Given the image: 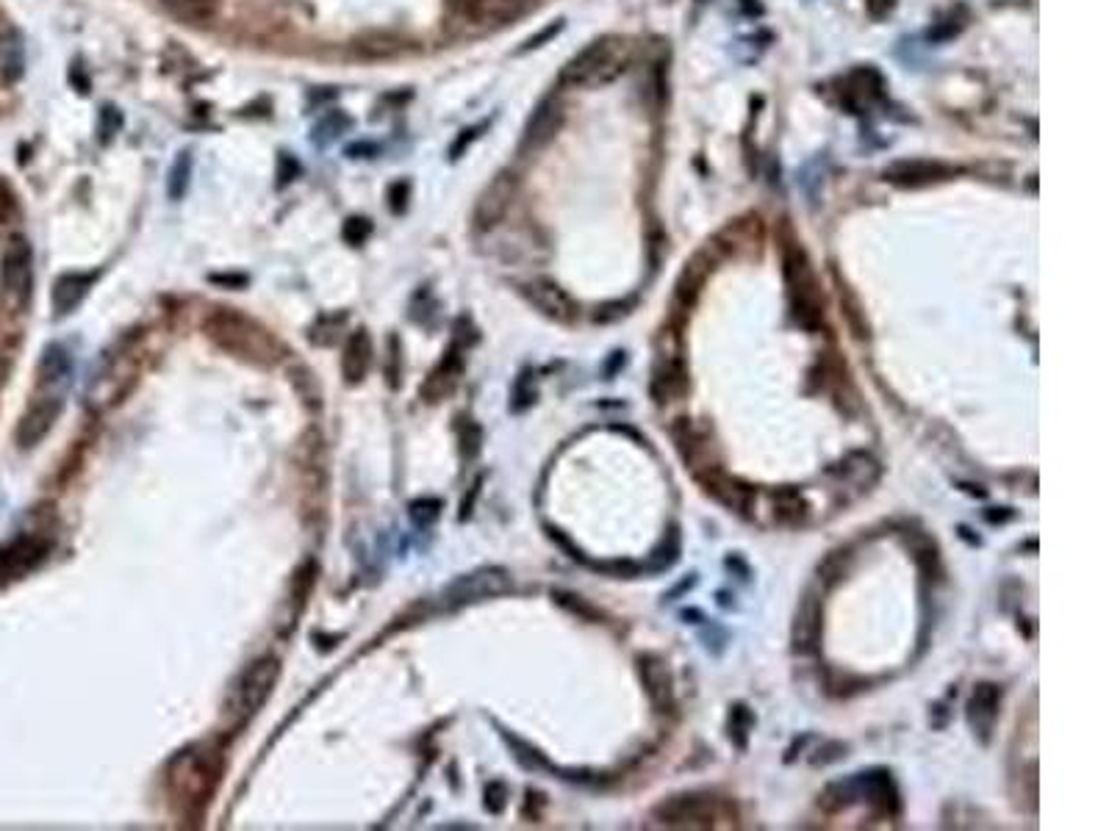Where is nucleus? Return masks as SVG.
I'll list each match as a JSON object with an SVG mask.
<instances>
[{
  "mask_svg": "<svg viewBox=\"0 0 1109 831\" xmlns=\"http://www.w3.org/2000/svg\"><path fill=\"white\" fill-rule=\"evenodd\" d=\"M461 17L474 26H506L533 6V0H450Z\"/></svg>",
  "mask_w": 1109,
  "mask_h": 831,
  "instance_id": "9d476101",
  "label": "nucleus"
},
{
  "mask_svg": "<svg viewBox=\"0 0 1109 831\" xmlns=\"http://www.w3.org/2000/svg\"><path fill=\"white\" fill-rule=\"evenodd\" d=\"M638 674H641L644 691H647L655 710H675V680H671V671L664 657H658V654H641L638 657Z\"/></svg>",
  "mask_w": 1109,
  "mask_h": 831,
  "instance_id": "f8f14e48",
  "label": "nucleus"
},
{
  "mask_svg": "<svg viewBox=\"0 0 1109 831\" xmlns=\"http://www.w3.org/2000/svg\"><path fill=\"white\" fill-rule=\"evenodd\" d=\"M61 408H65V399H61L59 392H48L45 397L33 399L31 408L26 410L20 418V427H17V444L22 449H31L39 441H45V435L53 429L56 418H59Z\"/></svg>",
  "mask_w": 1109,
  "mask_h": 831,
  "instance_id": "6e6552de",
  "label": "nucleus"
},
{
  "mask_svg": "<svg viewBox=\"0 0 1109 831\" xmlns=\"http://www.w3.org/2000/svg\"><path fill=\"white\" fill-rule=\"evenodd\" d=\"M655 815L666 823V827L675 829H707L716 821L718 810L716 801L710 795H699V793H683V795H671L664 804L655 807Z\"/></svg>",
  "mask_w": 1109,
  "mask_h": 831,
  "instance_id": "423d86ee",
  "label": "nucleus"
},
{
  "mask_svg": "<svg viewBox=\"0 0 1109 831\" xmlns=\"http://www.w3.org/2000/svg\"><path fill=\"white\" fill-rule=\"evenodd\" d=\"M439 507L441 502L435 499H416L411 502V518H414V524H419V527H430L439 518Z\"/></svg>",
  "mask_w": 1109,
  "mask_h": 831,
  "instance_id": "f704fd0d",
  "label": "nucleus"
},
{
  "mask_svg": "<svg viewBox=\"0 0 1109 831\" xmlns=\"http://www.w3.org/2000/svg\"><path fill=\"white\" fill-rule=\"evenodd\" d=\"M372 360H375V347H372V336L359 327L355 333H350L347 344H344V355H342V375L350 386H359L364 383V377L370 375Z\"/></svg>",
  "mask_w": 1109,
  "mask_h": 831,
  "instance_id": "a211bd4d",
  "label": "nucleus"
},
{
  "mask_svg": "<svg viewBox=\"0 0 1109 831\" xmlns=\"http://www.w3.org/2000/svg\"><path fill=\"white\" fill-rule=\"evenodd\" d=\"M563 126V103L558 98H544L536 111L530 115L528 126H524L522 133V150L524 152H539L541 147H547L554 139V133Z\"/></svg>",
  "mask_w": 1109,
  "mask_h": 831,
  "instance_id": "ddd939ff",
  "label": "nucleus"
},
{
  "mask_svg": "<svg viewBox=\"0 0 1109 831\" xmlns=\"http://www.w3.org/2000/svg\"><path fill=\"white\" fill-rule=\"evenodd\" d=\"M686 372H683V366L680 364H660L658 369H655V377H652V397L658 399V403H666L669 397H675V394H683L686 392Z\"/></svg>",
  "mask_w": 1109,
  "mask_h": 831,
  "instance_id": "a878e982",
  "label": "nucleus"
},
{
  "mask_svg": "<svg viewBox=\"0 0 1109 831\" xmlns=\"http://www.w3.org/2000/svg\"><path fill=\"white\" fill-rule=\"evenodd\" d=\"M865 6H868V11H871V17H885V14H891V9H893V0H865Z\"/></svg>",
  "mask_w": 1109,
  "mask_h": 831,
  "instance_id": "37998d69",
  "label": "nucleus"
},
{
  "mask_svg": "<svg viewBox=\"0 0 1109 831\" xmlns=\"http://www.w3.org/2000/svg\"><path fill=\"white\" fill-rule=\"evenodd\" d=\"M45 552H48V546L37 538H17L0 546V585L31 571L45 557Z\"/></svg>",
  "mask_w": 1109,
  "mask_h": 831,
  "instance_id": "dca6fc26",
  "label": "nucleus"
},
{
  "mask_svg": "<svg viewBox=\"0 0 1109 831\" xmlns=\"http://www.w3.org/2000/svg\"><path fill=\"white\" fill-rule=\"evenodd\" d=\"M98 275L92 273H67L53 283V310L56 316H67L87 299L89 288L95 286Z\"/></svg>",
  "mask_w": 1109,
  "mask_h": 831,
  "instance_id": "aec40b11",
  "label": "nucleus"
},
{
  "mask_svg": "<svg viewBox=\"0 0 1109 831\" xmlns=\"http://www.w3.org/2000/svg\"><path fill=\"white\" fill-rule=\"evenodd\" d=\"M952 175V167L938 161H899L885 169V178L899 186H924L932 180H943Z\"/></svg>",
  "mask_w": 1109,
  "mask_h": 831,
  "instance_id": "412c9836",
  "label": "nucleus"
},
{
  "mask_svg": "<svg viewBox=\"0 0 1109 831\" xmlns=\"http://www.w3.org/2000/svg\"><path fill=\"white\" fill-rule=\"evenodd\" d=\"M554 598H558V602L563 604V607H569L571 613L580 615V619H586V621H599V613H597V610H593L591 604L580 602V598H577V596H569V593H558V596H554Z\"/></svg>",
  "mask_w": 1109,
  "mask_h": 831,
  "instance_id": "4c0bfd02",
  "label": "nucleus"
},
{
  "mask_svg": "<svg viewBox=\"0 0 1109 831\" xmlns=\"http://www.w3.org/2000/svg\"><path fill=\"white\" fill-rule=\"evenodd\" d=\"M835 472L848 485H854V488H868V485H874L880 479V463L868 452H852V455L843 457V463Z\"/></svg>",
  "mask_w": 1109,
  "mask_h": 831,
  "instance_id": "5701e85b",
  "label": "nucleus"
},
{
  "mask_svg": "<svg viewBox=\"0 0 1109 831\" xmlns=\"http://www.w3.org/2000/svg\"><path fill=\"white\" fill-rule=\"evenodd\" d=\"M824 630V604L816 593H805L794 615V630H791V641H794L796 654H813L818 649Z\"/></svg>",
  "mask_w": 1109,
  "mask_h": 831,
  "instance_id": "9b49d317",
  "label": "nucleus"
},
{
  "mask_svg": "<svg viewBox=\"0 0 1109 831\" xmlns=\"http://www.w3.org/2000/svg\"><path fill=\"white\" fill-rule=\"evenodd\" d=\"M616 44L614 39H597L588 48H582L560 72V83L566 87H591L605 83L616 76Z\"/></svg>",
  "mask_w": 1109,
  "mask_h": 831,
  "instance_id": "20e7f679",
  "label": "nucleus"
},
{
  "mask_svg": "<svg viewBox=\"0 0 1109 831\" xmlns=\"http://www.w3.org/2000/svg\"><path fill=\"white\" fill-rule=\"evenodd\" d=\"M854 799H857V795H854V782H832L822 793V807L827 812H841L846 810Z\"/></svg>",
  "mask_w": 1109,
  "mask_h": 831,
  "instance_id": "7c9ffc66",
  "label": "nucleus"
},
{
  "mask_svg": "<svg viewBox=\"0 0 1109 831\" xmlns=\"http://www.w3.org/2000/svg\"><path fill=\"white\" fill-rule=\"evenodd\" d=\"M33 283V253L22 239L11 241L3 256V288L14 297V303H26Z\"/></svg>",
  "mask_w": 1109,
  "mask_h": 831,
  "instance_id": "4468645a",
  "label": "nucleus"
},
{
  "mask_svg": "<svg viewBox=\"0 0 1109 831\" xmlns=\"http://www.w3.org/2000/svg\"><path fill=\"white\" fill-rule=\"evenodd\" d=\"M705 277H707L705 256H696L694 261L688 264L686 273L680 275V280H677V299H680L683 305H691L696 294H699L701 283H705Z\"/></svg>",
  "mask_w": 1109,
  "mask_h": 831,
  "instance_id": "bb28decb",
  "label": "nucleus"
},
{
  "mask_svg": "<svg viewBox=\"0 0 1109 831\" xmlns=\"http://www.w3.org/2000/svg\"><path fill=\"white\" fill-rule=\"evenodd\" d=\"M848 563H852V554H848L846 550L830 552L827 557H824V563L818 565V580H822V585L824 587L837 585V582H841L843 576H846Z\"/></svg>",
  "mask_w": 1109,
  "mask_h": 831,
  "instance_id": "c85d7f7f",
  "label": "nucleus"
},
{
  "mask_svg": "<svg viewBox=\"0 0 1109 831\" xmlns=\"http://www.w3.org/2000/svg\"><path fill=\"white\" fill-rule=\"evenodd\" d=\"M372 234V225L366 222V219H350L347 225H344V239L350 241V245H364V239L366 236Z\"/></svg>",
  "mask_w": 1109,
  "mask_h": 831,
  "instance_id": "58836bf2",
  "label": "nucleus"
},
{
  "mask_svg": "<svg viewBox=\"0 0 1109 831\" xmlns=\"http://www.w3.org/2000/svg\"><path fill=\"white\" fill-rule=\"evenodd\" d=\"M513 200H517V178L511 172H500L489 186L483 189V195L478 197V206H474V225L480 230H491L506 219V214L511 211Z\"/></svg>",
  "mask_w": 1109,
  "mask_h": 831,
  "instance_id": "0eeeda50",
  "label": "nucleus"
},
{
  "mask_svg": "<svg viewBox=\"0 0 1109 831\" xmlns=\"http://www.w3.org/2000/svg\"><path fill=\"white\" fill-rule=\"evenodd\" d=\"M14 214H17V197H14V191L9 189V184L6 180H0V228H6V225L14 219Z\"/></svg>",
  "mask_w": 1109,
  "mask_h": 831,
  "instance_id": "c9c22d12",
  "label": "nucleus"
},
{
  "mask_svg": "<svg viewBox=\"0 0 1109 831\" xmlns=\"http://www.w3.org/2000/svg\"><path fill=\"white\" fill-rule=\"evenodd\" d=\"M636 308V299L632 297H627V299H614V303H605V305H599L597 308V314H593V321H599V325H610V321H619V319H625L630 310Z\"/></svg>",
  "mask_w": 1109,
  "mask_h": 831,
  "instance_id": "473e14b6",
  "label": "nucleus"
},
{
  "mask_svg": "<svg viewBox=\"0 0 1109 831\" xmlns=\"http://www.w3.org/2000/svg\"><path fill=\"white\" fill-rule=\"evenodd\" d=\"M277 680H281V663H277L275 657H264L247 665V671L239 676V682H236V687L228 695V704H225L230 721H234L236 726L251 721V718L267 704Z\"/></svg>",
  "mask_w": 1109,
  "mask_h": 831,
  "instance_id": "7ed1b4c3",
  "label": "nucleus"
},
{
  "mask_svg": "<svg viewBox=\"0 0 1109 831\" xmlns=\"http://www.w3.org/2000/svg\"><path fill=\"white\" fill-rule=\"evenodd\" d=\"M522 294L528 297V303L533 308H539L547 319L560 321V325H569L577 316V303L558 286V283L547 280V277H536V280L524 283Z\"/></svg>",
  "mask_w": 1109,
  "mask_h": 831,
  "instance_id": "1a4fd4ad",
  "label": "nucleus"
},
{
  "mask_svg": "<svg viewBox=\"0 0 1109 831\" xmlns=\"http://www.w3.org/2000/svg\"><path fill=\"white\" fill-rule=\"evenodd\" d=\"M677 557H680V533H677V527H671L669 533H666V538L660 541L658 550L652 552V568L655 571L671 568V565L677 563Z\"/></svg>",
  "mask_w": 1109,
  "mask_h": 831,
  "instance_id": "c756f323",
  "label": "nucleus"
},
{
  "mask_svg": "<svg viewBox=\"0 0 1109 831\" xmlns=\"http://www.w3.org/2000/svg\"><path fill=\"white\" fill-rule=\"evenodd\" d=\"M389 197H394V211H405V197H409V184H398L389 189Z\"/></svg>",
  "mask_w": 1109,
  "mask_h": 831,
  "instance_id": "a19ab883",
  "label": "nucleus"
},
{
  "mask_svg": "<svg viewBox=\"0 0 1109 831\" xmlns=\"http://www.w3.org/2000/svg\"><path fill=\"white\" fill-rule=\"evenodd\" d=\"M511 585L513 582L506 568H494V565H489V568H478L472 571V574H463L458 576V580H452L450 585H446L444 598L458 607V604H474L491 596H502V593L511 591Z\"/></svg>",
  "mask_w": 1109,
  "mask_h": 831,
  "instance_id": "39448f33",
  "label": "nucleus"
},
{
  "mask_svg": "<svg viewBox=\"0 0 1109 831\" xmlns=\"http://www.w3.org/2000/svg\"><path fill=\"white\" fill-rule=\"evenodd\" d=\"M772 507H774V522L785 524V527L805 524L807 516H811V505H807V499L796 488L774 491Z\"/></svg>",
  "mask_w": 1109,
  "mask_h": 831,
  "instance_id": "4be33fe9",
  "label": "nucleus"
},
{
  "mask_svg": "<svg viewBox=\"0 0 1109 831\" xmlns=\"http://www.w3.org/2000/svg\"><path fill=\"white\" fill-rule=\"evenodd\" d=\"M699 483H701V488H705L707 494L713 496V499L722 502V505L733 507V511H740V513L749 511L752 496H755L752 494L749 485H744L740 479L724 474L718 466H707V472L699 474Z\"/></svg>",
  "mask_w": 1109,
  "mask_h": 831,
  "instance_id": "f3484780",
  "label": "nucleus"
},
{
  "mask_svg": "<svg viewBox=\"0 0 1109 831\" xmlns=\"http://www.w3.org/2000/svg\"><path fill=\"white\" fill-rule=\"evenodd\" d=\"M189 178H192V158L189 152H178L175 164L169 167L167 175V195L169 200H184L186 189H189Z\"/></svg>",
  "mask_w": 1109,
  "mask_h": 831,
  "instance_id": "cd10ccee",
  "label": "nucleus"
},
{
  "mask_svg": "<svg viewBox=\"0 0 1109 831\" xmlns=\"http://www.w3.org/2000/svg\"><path fill=\"white\" fill-rule=\"evenodd\" d=\"M506 799L508 790L502 782H491L489 788H485V810H489L491 815H500V812L506 810Z\"/></svg>",
  "mask_w": 1109,
  "mask_h": 831,
  "instance_id": "e433bc0d",
  "label": "nucleus"
},
{
  "mask_svg": "<svg viewBox=\"0 0 1109 831\" xmlns=\"http://www.w3.org/2000/svg\"><path fill=\"white\" fill-rule=\"evenodd\" d=\"M161 6L189 26H206L219 11V0H161Z\"/></svg>",
  "mask_w": 1109,
  "mask_h": 831,
  "instance_id": "b1692460",
  "label": "nucleus"
},
{
  "mask_svg": "<svg viewBox=\"0 0 1109 831\" xmlns=\"http://www.w3.org/2000/svg\"><path fill=\"white\" fill-rule=\"evenodd\" d=\"M70 380V358L61 347H48L45 349L42 360H39V383L42 388H59L67 386Z\"/></svg>",
  "mask_w": 1109,
  "mask_h": 831,
  "instance_id": "393cba45",
  "label": "nucleus"
},
{
  "mask_svg": "<svg viewBox=\"0 0 1109 831\" xmlns=\"http://www.w3.org/2000/svg\"><path fill=\"white\" fill-rule=\"evenodd\" d=\"M752 723H755L752 721V712L746 710L744 704H735L733 712H729V740H733L740 751L746 749V738H749Z\"/></svg>",
  "mask_w": 1109,
  "mask_h": 831,
  "instance_id": "2f4dec72",
  "label": "nucleus"
},
{
  "mask_svg": "<svg viewBox=\"0 0 1109 831\" xmlns=\"http://www.w3.org/2000/svg\"><path fill=\"white\" fill-rule=\"evenodd\" d=\"M560 28H563V22H560V20H558V22H552V26H550V28H544V31H541V33H539V37H533V39H530V42H528V44H524V50H530V48H539V44H541V42H547V39H550V37H554V33H558V31H560Z\"/></svg>",
  "mask_w": 1109,
  "mask_h": 831,
  "instance_id": "79ce46f5",
  "label": "nucleus"
},
{
  "mask_svg": "<svg viewBox=\"0 0 1109 831\" xmlns=\"http://www.w3.org/2000/svg\"><path fill=\"white\" fill-rule=\"evenodd\" d=\"M818 754H822V756H813V765H830V762H837V760H843V756H846V745H843V743H827L822 751H818Z\"/></svg>",
  "mask_w": 1109,
  "mask_h": 831,
  "instance_id": "ea45409f",
  "label": "nucleus"
},
{
  "mask_svg": "<svg viewBox=\"0 0 1109 831\" xmlns=\"http://www.w3.org/2000/svg\"><path fill=\"white\" fill-rule=\"evenodd\" d=\"M206 333L219 349L256 366H273L283 358V347L273 333L239 310H214L206 319Z\"/></svg>",
  "mask_w": 1109,
  "mask_h": 831,
  "instance_id": "f257e3e1",
  "label": "nucleus"
},
{
  "mask_svg": "<svg viewBox=\"0 0 1109 831\" xmlns=\"http://www.w3.org/2000/svg\"><path fill=\"white\" fill-rule=\"evenodd\" d=\"M854 795L857 799H863V801H868L874 810H880V812H885V815H899V790H896V784H893V779H891V773L887 771H868V773H860L857 779H854Z\"/></svg>",
  "mask_w": 1109,
  "mask_h": 831,
  "instance_id": "2eb2a0df",
  "label": "nucleus"
},
{
  "mask_svg": "<svg viewBox=\"0 0 1109 831\" xmlns=\"http://www.w3.org/2000/svg\"><path fill=\"white\" fill-rule=\"evenodd\" d=\"M999 704H1001L999 685H993V682H982V685L973 687L965 710H969L971 729L982 738V743H988L990 729H993L995 718H999Z\"/></svg>",
  "mask_w": 1109,
  "mask_h": 831,
  "instance_id": "6ab92c4d",
  "label": "nucleus"
},
{
  "mask_svg": "<svg viewBox=\"0 0 1109 831\" xmlns=\"http://www.w3.org/2000/svg\"><path fill=\"white\" fill-rule=\"evenodd\" d=\"M783 273L785 283H788L791 310H794L796 325H802L805 330H816L824 319V299L822 291H818V280L811 267V258H807V253L799 245L785 250Z\"/></svg>",
  "mask_w": 1109,
  "mask_h": 831,
  "instance_id": "f03ea898",
  "label": "nucleus"
},
{
  "mask_svg": "<svg viewBox=\"0 0 1109 831\" xmlns=\"http://www.w3.org/2000/svg\"><path fill=\"white\" fill-rule=\"evenodd\" d=\"M508 743L513 745V751H517V760L522 762L528 771H547L550 768V762L544 760V754H539L536 749H530L528 743H522V740H517V738H508Z\"/></svg>",
  "mask_w": 1109,
  "mask_h": 831,
  "instance_id": "72a5a7b5",
  "label": "nucleus"
}]
</instances>
